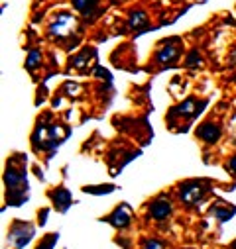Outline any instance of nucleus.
<instances>
[{"label":"nucleus","mask_w":236,"mask_h":249,"mask_svg":"<svg viewBox=\"0 0 236 249\" xmlns=\"http://www.w3.org/2000/svg\"><path fill=\"white\" fill-rule=\"evenodd\" d=\"M179 55H181V49L177 45H165L163 49L157 51L156 59H157V63H171V61H175Z\"/></svg>","instance_id":"5"},{"label":"nucleus","mask_w":236,"mask_h":249,"mask_svg":"<svg viewBox=\"0 0 236 249\" xmlns=\"http://www.w3.org/2000/svg\"><path fill=\"white\" fill-rule=\"evenodd\" d=\"M150 214L156 218V220H163L171 214V204L167 198H157L150 204Z\"/></svg>","instance_id":"2"},{"label":"nucleus","mask_w":236,"mask_h":249,"mask_svg":"<svg viewBox=\"0 0 236 249\" xmlns=\"http://www.w3.org/2000/svg\"><path fill=\"white\" fill-rule=\"evenodd\" d=\"M203 195H205V189L201 186V182H183L181 186H179V196H181V200L185 202V204H195V202H199L201 198H203Z\"/></svg>","instance_id":"1"},{"label":"nucleus","mask_w":236,"mask_h":249,"mask_svg":"<svg viewBox=\"0 0 236 249\" xmlns=\"http://www.w3.org/2000/svg\"><path fill=\"white\" fill-rule=\"evenodd\" d=\"M73 6L79 12H83L85 16H91L93 10L97 8V2H95V0H73Z\"/></svg>","instance_id":"11"},{"label":"nucleus","mask_w":236,"mask_h":249,"mask_svg":"<svg viewBox=\"0 0 236 249\" xmlns=\"http://www.w3.org/2000/svg\"><path fill=\"white\" fill-rule=\"evenodd\" d=\"M51 198H53V204L57 206V210H61V212H65L67 206L71 204V193L65 191V189L53 191V193H51Z\"/></svg>","instance_id":"6"},{"label":"nucleus","mask_w":236,"mask_h":249,"mask_svg":"<svg viewBox=\"0 0 236 249\" xmlns=\"http://www.w3.org/2000/svg\"><path fill=\"white\" fill-rule=\"evenodd\" d=\"M89 55H95V53H93V51H87V53L83 51L79 57L71 59V65H73V67H83V63H87V57H89Z\"/></svg>","instance_id":"17"},{"label":"nucleus","mask_w":236,"mask_h":249,"mask_svg":"<svg viewBox=\"0 0 236 249\" xmlns=\"http://www.w3.org/2000/svg\"><path fill=\"white\" fill-rule=\"evenodd\" d=\"M106 222H110V224L116 226V228H128V226H130V214H128V210H126V204H122L118 210H114L112 216L106 218Z\"/></svg>","instance_id":"3"},{"label":"nucleus","mask_w":236,"mask_h":249,"mask_svg":"<svg viewBox=\"0 0 236 249\" xmlns=\"http://www.w3.org/2000/svg\"><path fill=\"white\" fill-rule=\"evenodd\" d=\"M128 24H130V28H132V30H140V28H144V26L148 24V16H146V12H142V10L132 12V14H130Z\"/></svg>","instance_id":"10"},{"label":"nucleus","mask_w":236,"mask_h":249,"mask_svg":"<svg viewBox=\"0 0 236 249\" xmlns=\"http://www.w3.org/2000/svg\"><path fill=\"white\" fill-rule=\"evenodd\" d=\"M39 59H41L39 51H38V49H32V51H30V57H28V61H26V67H28V69H36V67L39 65Z\"/></svg>","instance_id":"12"},{"label":"nucleus","mask_w":236,"mask_h":249,"mask_svg":"<svg viewBox=\"0 0 236 249\" xmlns=\"http://www.w3.org/2000/svg\"><path fill=\"white\" fill-rule=\"evenodd\" d=\"M4 182H6L8 189H16V186H18L20 182H24V173L16 171V169H14V165H12V161H10L8 169L4 171Z\"/></svg>","instance_id":"7"},{"label":"nucleus","mask_w":236,"mask_h":249,"mask_svg":"<svg viewBox=\"0 0 236 249\" xmlns=\"http://www.w3.org/2000/svg\"><path fill=\"white\" fill-rule=\"evenodd\" d=\"M173 112L175 114H181V116H187V118H193V116L199 114V110H195V100L193 98H189L183 104H179V108H175Z\"/></svg>","instance_id":"9"},{"label":"nucleus","mask_w":236,"mask_h":249,"mask_svg":"<svg viewBox=\"0 0 236 249\" xmlns=\"http://www.w3.org/2000/svg\"><path fill=\"white\" fill-rule=\"evenodd\" d=\"M47 214H49V210H41V214H39V226H43L45 224V220H47Z\"/></svg>","instance_id":"19"},{"label":"nucleus","mask_w":236,"mask_h":249,"mask_svg":"<svg viewBox=\"0 0 236 249\" xmlns=\"http://www.w3.org/2000/svg\"><path fill=\"white\" fill-rule=\"evenodd\" d=\"M71 22H73V18H71V16L61 14V16L57 18V22L51 26V36H63L65 28H67V26H71Z\"/></svg>","instance_id":"8"},{"label":"nucleus","mask_w":236,"mask_h":249,"mask_svg":"<svg viewBox=\"0 0 236 249\" xmlns=\"http://www.w3.org/2000/svg\"><path fill=\"white\" fill-rule=\"evenodd\" d=\"M187 67H199L201 65V55L197 49H191V53L187 55V61H185Z\"/></svg>","instance_id":"13"},{"label":"nucleus","mask_w":236,"mask_h":249,"mask_svg":"<svg viewBox=\"0 0 236 249\" xmlns=\"http://www.w3.org/2000/svg\"><path fill=\"white\" fill-rule=\"evenodd\" d=\"M57 237H59L57 233H49V235H47V237L38 245V249H53V245H55Z\"/></svg>","instance_id":"16"},{"label":"nucleus","mask_w":236,"mask_h":249,"mask_svg":"<svg viewBox=\"0 0 236 249\" xmlns=\"http://www.w3.org/2000/svg\"><path fill=\"white\" fill-rule=\"evenodd\" d=\"M87 193H91V195H106V193H110V191H114V186L112 184H104V186H87L85 189Z\"/></svg>","instance_id":"15"},{"label":"nucleus","mask_w":236,"mask_h":249,"mask_svg":"<svg viewBox=\"0 0 236 249\" xmlns=\"http://www.w3.org/2000/svg\"><path fill=\"white\" fill-rule=\"evenodd\" d=\"M228 167H230V171H234V173H236V155L228 161Z\"/></svg>","instance_id":"20"},{"label":"nucleus","mask_w":236,"mask_h":249,"mask_svg":"<svg viewBox=\"0 0 236 249\" xmlns=\"http://www.w3.org/2000/svg\"><path fill=\"white\" fill-rule=\"evenodd\" d=\"M146 249H163V245L159 241H156V239H148L146 241Z\"/></svg>","instance_id":"18"},{"label":"nucleus","mask_w":236,"mask_h":249,"mask_svg":"<svg viewBox=\"0 0 236 249\" xmlns=\"http://www.w3.org/2000/svg\"><path fill=\"white\" fill-rule=\"evenodd\" d=\"M197 136L207 143H215L220 138V130H218V126H215V124L209 122V124H203V126L197 130Z\"/></svg>","instance_id":"4"},{"label":"nucleus","mask_w":236,"mask_h":249,"mask_svg":"<svg viewBox=\"0 0 236 249\" xmlns=\"http://www.w3.org/2000/svg\"><path fill=\"white\" fill-rule=\"evenodd\" d=\"M213 212H215V216L218 218V222H226V220H230V218L234 216L236 208H232V210H228V212H226V208H215Z\"/></svg>","instance_id":"14"}]
</instances>
